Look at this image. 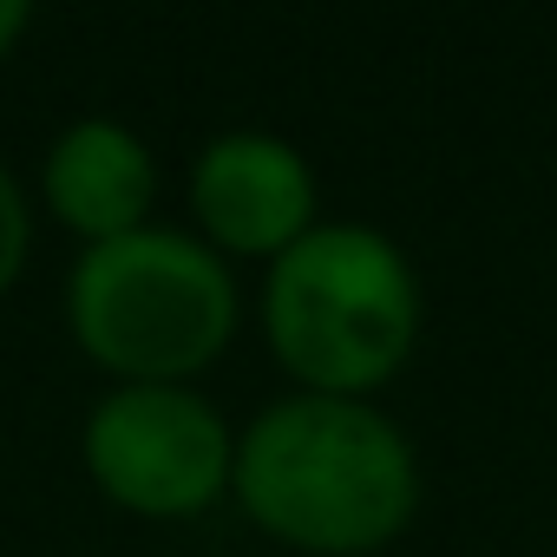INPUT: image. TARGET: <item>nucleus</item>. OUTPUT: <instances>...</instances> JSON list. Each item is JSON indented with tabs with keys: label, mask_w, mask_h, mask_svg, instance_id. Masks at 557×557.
<instances>
[{
	"label": "nucleus",
	"mask_w": 557,
	"mask_h": 557,
	"mask_svg": "<svg viewBox=\"0 0 557 557\" xmlns=\"http://www.w3.org/2000/svg\"><path fill=\"white\" fill-rule=\"evenodd\" d=\"M420 453L381 400L302 394L256 407L236 426L230 498L283 550L374 557L420 511Z\"/></svg>",
	"instance_id": "nucleus-1"
},
{
	"label": "nucleus",
	"mask_w": 557,
	"mask_h": 557,
	"mask_svg": "<svg viewBox=\"0 0 557 557\" xmlns=\"http://www.w3.org/2000/svg\"><path fill=\"white\" fill-rule=\"evenodd\" d=\"M256 315L275 368L302 394L374 400L420 348L426 289L400 236L361 216H322L262 269Z\"/></svg>",
	"instance_id": "nucleus-2"
},
{
	"label": "nucleus",
	"mask_w": 557,
	"mask_h": 557,
	"mask_svg": "<svg viewBox=\"0 0 557 557\" xmlns=\"http://www.w3.org/2000/svg\"><path fill=\"white\" fill-rule=\"evenodd\" d=\"M243 322L236 262L197 230L145 223L119 243L79 249L66 275V329L79 355L112 381H190L223 361Z\"/></svg>",
	"instance_id": "nucleus-3"
},
{
	"label": "nucleus",
	"mask_w": 557,
	"mask_h": 557,
	"mask_svg": "<svg viewBox=\"0 0 557 557\" xmlns=\"http://www.w3.org/2000/svg\"><path fill=\"white\" fill-rule=\"evenodd\" d=\"M79 459L99 498H112L119 511L151 524H184L230 498L236 426L190 381L106 387L79 426Z\"/></svg>",
	"instance_id": "nucleus-4"
},
{
	"label": "nucleus",
	"mask_w": 557,
	"mask_h": 557,
	"mask_svg": "<svg viewBox=\"0 0 557 557\" xmlns=\"http://www.w3.org/2000/svg\"><path fill=\"white\" fill-rule=\"evenodd\" d=\"M190 223L223 262H275L322 223V177L283 132L230 125L190 158Z\"/></svg>",
	"instance_id": "nucleus-5"
},
{
	"label": "nucleus",
	"mask_w": 557,
	"mask_h": 557,
	"mask_svg": "<svg viewBox=\"0 0 557 557\" xmlns=\"http://www.w3.org/2000/svg\"><path fill=\"white\" fill-rule=\"evenodd\" d=\"M40 203L60 230H73L86 249L119 243L151 223L158 203V151L125 119H73L40 158Z\"/></svg>",
	"instance_id": "nucleus-6"
},
{
	"label": "nucleus",
	"mask_w": 557,
	"mask_h": 557,
	"mask_svg": "<svg viewBox=\"0 0 557 557\" xmlns=\"http://www.w3.org/2000/svg\"><path fill=\"white\" fill-rule=\"evenodd\" d=\"M27 249H34V210H27V190L21 177L0 164V296L21 283L27 269Z\"/></svg>",
	"instance_id": "nucleus-7"
},
{
	"label": "nucleus",
	"mask_w": 557,
	"mask_h": 557,
	"mask_svg": "<svg viewBox=\"0 0 557 557\" xmlns=\"http://www.w3.org/2000/svg\"><path fill=\"white\" fill-rule=\"evenodd\" d=\"M27 27H34V8H27V0H0V60L21 47Z\"/></svg>",
	"instance_id": "nucleus-8"
}]
</instances>
